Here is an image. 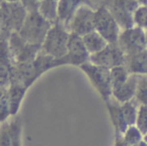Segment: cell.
Listing matches in <instances>:
<instances>
[{
	"label": "cell",
	"mask_w": 147,
	"mask_h": 146,
	"mask_svg": "<svg viewBox=\"0 0 147 146\" xmlns=\"http://www.w3.org/2000/svg\"><path fill=\"white\" fill-rule=\"evenodd\" d=\"M137 81H138V75L131 74L129 79L122 86L113 90V98L121 104L131 101L136 95Z\"/></svg>",
	"instance_id": "obj_12"
},
{
	"label": "cell",
	"mask_w": 147,
	"mask_h": 146,
	"mask_svg": "<svg viewBox=\"0 0 147 146\" xmlns=\"http://www.w3.org/2000/svg\"><path fill=\"white\" fill-rule=\"evenodd\" d=\"M118 43L126 55L145 51L147 49L145 30L138 26L124 29L121 31Z\"/></svg>",
	"instance_id": "obj_9"
},
{
	"label": "cell",
	"mask_w": 147,
	"mask_h": 146,
	"mask_svg": "<svg viewBox=\"0 0 147 146\" xmlns=\"http://www.w3.org/2000/svg\"><path fill=\"white\" fill-rule=\"evenodd\" d=\"M135 99L140 105H147V74L138 75Z\"/></svg>",
	"instance_id": "obj_19"
},
{
	"label": "cell",
	"mask_w": 147,
	"mask_h": 146,
	"mask_svg": "<svg viewBox=\"0 0 147 146\" xmlns=\"http://www.w3.org/2000/svg\"><path fill=\"white\" fill-rule=\"evenodd\" d=\"M90 53L87 49L83 41V36L71 32L67 45V53L65 57L59 59V65L71 64L75 66H81L90 62Z\"/></svg>",
	"instance_id": "obj_8"
},
{
	"label": "cell",
	"mask_w": 147,
	"mask_h": 146,
	"mask_svg": "<svg viewBox=\"0 0 147 146\" xmlns=\"http://www.w3.org/2000/svg\"><path fill=\"white\" fill-rule=\"evenodd\" d=\"M53 23L41 15L39 10L28 11L21 29L18 31L23 39L31 45H42Z\"/></svg>",
	"instance_id": "obj_1"
},
{
	"label": "cell",
	"mask_w": 147,
	"mask_h": 146,
	"mask_svg": "<svg viewBox=\"0 0 147 146\" xmlns=\"http://www.w3.org/2000/svg\"><path fill=\"white\" fill-rule=\"evenodd\" d=\"M138 105H140V104L138 103V101L135 98H133L131 101L125 102V103H123L121 105L123 115H124L125 120H126L128 126L136 125L137 117H138V111H139V108L137 110Z\"/></svg>",
	"instance_id": "obj_17"
},
{
	"label": "cell",
	"mask_w": 147,
	"mask_h": 146,
	"mask_svg": "<svg viewBox=\"0 0 147 146\" xmlns=\"http://www.w3.org/2000/svg\"><path fill=\"white\" fill-rule=\"evenodd\" d=\"M143 137H144V135H143L142 132L139 130V128L136 125L129 126L128 129L124 133V139L131 146L136 145L140 141H142Z\"/></svg>",
	"instance_id": "obj_20"
},
{
	"label": "cell",
	"mask_w": 147,
	"mask_h": 146,
	"mask_svg": "<svg viewBox=\"0 0 147 146\" xmlns=\"http://www.w3.org/2000/svg\"><path fill=\"white\" fill-rule=\"evenodd\" d=\"M136 126L142 132L143 135H146L147 134V105H139Z\"/></svg>",
	"instance_id": "obj_22"
},
{
	"label": "cell",
	"mask_w": 147,
	"mask_h": 146,
	"mask_svg": "<svg viewBox=\"0 0 147 146\" xmlns=\"http://www.w3.org/2000/svg\"><path fill=\"white\" fill-rule=\"evenodd\" d=\"M131 74L125 66H118L111 69V80H112L113 90L122 86L129 79Z\"/></svg>",
	"instance_id": "obj_18"
},
{
	"label": "cell",
	"mask_w": 147,
	"mask_h": 146,
	"mask_svg": "<svg viewBox=\"0 0 147 146\" xmlns=\"http://www.w3.org/2000/svg\"><path fill=\"white\" fill-rule=\"evenodd\" d=\"M135 26L147 28V6H139L133 14Z\"/></svg>",
	"instance_id": "obj_21"
},
{
	"label": "cell",
	"mask_w": 147,
	"mask_h": 146,
	"mask_svg": "<svg viewBox=\"0 0 147 146\" xmlns=\"http://www.w3.org/2000/svg\"><path fill=\"white\" fill-rule=\"evenodd\" d=\"M19 127L18 121L3 123L1 129V146H19Z\"/></svg>",
	"instance_id": "obj_15"
},
{
	"label": "cell",
	"mask_w": 147,
	"mask_h": 146,
	"mask_svg": "<svg viewBox=\"0 0 147 146\" xmlns=\"http://www.w3.org/2000/svg\"><path fill=\"white\" fill-rule=\"evenodd\" d=\"M83 41H84V43L90 55L99 53L103 49H105L109 43L97 30H94L88 34L84 35Z\"/></svg>",
	"instance_id": "obj_16"
},
{
	"label": "cell",
	"mask_w": 147,
	"mask_h": 146,
	"mask_svg": "<svg viewBox=\"0 0 147 146\" xmlns=\"http://www.w3.org/2000/svg\"><path fill=\"white\" fill-rule=\"evenodd\" d=\"M134 146H147V142L145 141L144 139H143L142 141H140L138 144H136V145H134Z\"/></svg>",
	"instance_id": "obj_27"
},
{
	"label": "cell",
	"mask_w": 147,
	"mask_h": 146,
	"mask_svg": "<svg viewBox=\"0 0 147 146\" xmlns=\"http://www.w3.org/2000/svg\"><path fill=\"white\" fill-rule=\"evenodd\" d=\"M10 114L11 109L6 90H2V93H1V121L4 122Z\"/></svg>",
	"instance_id": "obj_23"
},
{
	"label": "cell",
	"mask_w": 147,
	"mask_h": 146,
	"mask_svg": "<svg viewBox=\"0 0 147 146\" xmlns=\"http://www.w3.org/2000/svg\"><path fill=\"white\" fill-rule=\"evenodd\" d=\"M120 104L121 103H119L117 100L112 101V98L107 102L111 119H112V122L115 126V129H116V134H124L129 127L126 120H125L124 115H123L122 107Z\"/></svg>",
	"instance_id": "obj_14"
},
{
	"label": "cell",
	"mask_w": 147,
	"mask_h": 146,
	"mask_svg": "<svg viewBox=\"0 0 147 146\" xmlns=\"http://www.w3.org/2000/svg\"><path fill=\"white\" fill-rule=\"evenodd\" d=\"M90 3L88 0H59L57 5V17L59 21L67 27L74 14L83 4Z\"/></svg>",
	"instance_id": "obj_11"
},
{
	"label": "cell",
	"mask_w": 147,
	"mask_h": 146,
	"mask_svg": "<svg viewBox=\"0 0 147 146\" xmlns=\"http://www.w3.org/2000/svg\"><path fill=\"white\" fill-rule=\"evenodd\" d=\"M69 32L67 27L61 22L57 21L53 24L49 30L42 43V53L51 55L53 59H61L67 53V45H69Z\"/></svg>",
	"instance_id": "obj_2"
},
{
	"label": "cell",
	"mask_w": 147,
	"mask_h": 146,
	"mask_svg": "<svg viewBox=\"0 0 147 146\" xmlns=\"http://www.w3.org/2000/svg\"><path fill=\"white\" fill-rule=\"evenodd\" d=\"M145 30V39H146V45H147V28L144 29Z\"/></svg>",
	"instance_id": "obj_28"
},
{
	"label": "cell",
	"mask_w": 147,
	"mask_h": 146,
	"mask_svg": "<svg viewBox=\"0 0 147 146\" xmlns=\"http://www.w3.org/2000/svg\"><path fill=\"white\" fill-rule=\"evenodd\" d=\"M125 67L130 74L146 75L147 74V49L133 55H127Z\"/></svg>",
	"instance_id": "obj_13"
},
{
	"label": "cell",
	"mask_w": 147,
	"mask_h": 146,
	"mask_svg": "<svg viewBox=\"0 0 147 146\" xmlns=\"http://www.w3.org/2000/svg\"><path fill=\"white\" fill-rule=\"evenodd\" d=\"M116 146H131L124 139V134H116Z\"/></svg>",
	"instance_id": "obj_25"
},
{
	"label": "cell",
	"mask_w": 147,
	"mask_h": 146,
	"mask_svg": "<svg viewBox=\"0 0 147 146\" xmlns=\"http://www.w3.org/2000/svg\"><path fill=\"white\" fill-rule=\"evenodd\" d=\"M140 6H147V0H136Z\"/></svg>",
	"instance_id": "obj_26"
},
{
	"label": "cell",
	"mask_w": 147,
	"mask_h": 146,
	"mask_svg": "<svg viewBox=\"0 0 147 146\" xmlns=\"http://www.w3.org/2000/svg\"><path fill=\"white\" fill-rule=\"evenodd\" d=\"M95 27L108 43L118 41L121 27L104 4L95 11Z\"/></svg>",
	"instance_id": "obj_6"
},
{
	"label": "cell",
	"mask_w": 147,
	"mask_h": 146,
	"mask_svg": "<svg viewBox=\"0 0 147 146\" xmlns=\"http://www.w3.org/2000/svg\"><path fill=\"white\" fill-rule=\"evenodd\" d=\"M67 29L69 32L76 33L81 36L96 30L95 27V11L91 7L83 4L78 8L71 19Z\"/></svg>",
	"instance_id": "obj_10"
},
{
	"label": "cell",
	"mask_w": 147,
	"mask_h": 146,
	"mask_svg": "<svg viewBox=\"0 0 147 146\" xmlns=\"http://www.w3.org/2000/svg\"><path fill=\"white\" fill-rule=\"evenodd\" d=\"M40 2L41 0H21V3L24 5V7L27 9V11L38 10Z\"/></svg>",
	"instance_id": "obj_24"
},
{
	"label": "cell",
	"mask_w": 147,
	"mask_h": 146,
	"mask_svg": "<svg viewBox=\"0 0 147 146\" xmlns=\"http://www.w3.org/2000/svg\"><path fill=\"white\" fill-rule=\"evenodd\" d=\"M6 1H8V2H17L19 0H6Z\"/></svg>",
	"instance_id": "obj_29"
},
{
	"label": "cell",
	"mask_w": 147,
	"mask_h": 146,
	"mask_svg": "<svg viewBox=\"0 0 147 146\" xmlns=\"http://www.w3.org/2000/svg\"><path fill=\"white\" fill-rule=\"evenodd\" d=\"M104 5L109 9L121 29L135 26L133 14L140 5L136 0H105Z\"/></svg>",
	"instance_id": "obj_5"
},
{
	"label": "cell",
	"mask_w": 147,
	"mask_h": 146,
	"mask_svg": "<svg viewBox=\"0 0 147 146\" xmlns=\"http://www.w3.org/2000/svg\"><path fill=\"white\" fill-rule=\"evenodd\" d=\"M143 139H144L145 141L147 142V134H146V135H144V137H143Z\"/></svg>",
	"instance_id": "obj_30"
},
{
	"label": "cell",
	"mask_w": 147,
	"mask_h": 146,
	"mask_svg": "<svg viewBox=\"0 0 147 146\" xmlns=\"http://www.w3.org/2000/svg\"><path fill=\"white\" fill-rule=\"evenodd\" d=\"M80 68L90 78L91 82L100 92L103 99L108 102L113 97L111 69L102 67V66L94 65L91 62L83 64L80 66Z\"/></svg>",
	"instance_id": "obj_4"
},
{
	"label": "cell",
	"mask_w": 147,
	"mask_h": 146,
	"mask_svg": "<svg viewBox=\"0 0 147 146\" xmlns=\"http://www.w3.org/2000/svg\"><path fill=\"white\" fill-rule=\"evenodd\" d=\"M126 53L117 43H109L105 49L99 53L91 55L90 62L94 65L112 69L118 66H125Z\"/></svg>",
	"instance_id": "obj_7"
},
{
	"label": "cell",
	"mask_w": 147,
	"mask_h": 146,
	"mask_svg": "<svg viewBox=\"0 0 147 146\" xmlns=\"http://www.w3.org/2000/svg\"><path fill=\"white\" fill-rule=\"evenodd\" d=\"M27 9L22 3L17 2H2V39H8L11 33L19 31L22 27L26 15Z\"/></svg>",
	"instance_id": "obj_3"
}]
</instances>
